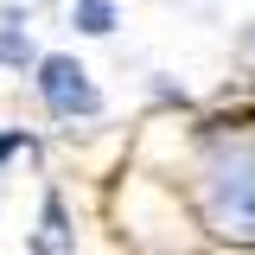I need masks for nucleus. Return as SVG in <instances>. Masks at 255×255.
I'll return each mask as SVG.
<instances>
[{
	"instance_id": "3",
	"label": "nucleus",
	"mask_w": 255,
	"mask_h": 255,
	"mask_svg": "<svg viewBox=\"0 0 255 255\" xmlns=\"http://www.w3.org/2000/svg\"><path fill=\"white\" fill-rule=\"evenodd\" d=\"M77 26L83 32H115V6L109 0H77Z\"/></svg>"
},
{
	"instance_id": "5",
	"label": "nucleus",
	"mask_w": 255,
	"mask_h": 255,
	"mask_svg": "<svg viewBox=\"0 0 255 255\" xmlns=\"http://www.w3.org/2000/svg\"><path fill=\"white\" fill-rule=\"evenodd\" d=\"M38 249H45V255L64 249V204H58V198L45 204V236H38Z\"/></svg>"
},
{
	"instance_id": "2",
	"label": "nucleus",
	"mask_w": 255,
	"mask_h": 255,
	"mask_svg": "<svg viewBox=\"0 0 255 255\" xmlns=\"http://www.w3.org/2000/svg\"><path fill=\"white\" fill-rule=\"evenodd\" d=\"M38 90H45V102H51L58 115H96V109H102L90 70L77 58H38Z\"/></svg>"
},
{
	"instance_id": "4",
	"label": "nucleus",
	"mask_w": 255,
	"mask_h": 255,
	"mask_svg": "<svg viewBox=\"0 0 255 255\" xmlns=\"http://www.w3.org/2000/svg\"><path fill=\"white\" fill-rule=\"evenodd\" d=\"M32 58V38L19 26H0V64H26Z\"/></svg>"
},
{
	"instance_id": "1",
	"label": "nucleus",
	"mask_w": 255,
	"mask_h": 255,
	"mask_svg": "<svg viewBox=\"0 0 255 255\" xmlns=\"http://www.w3.org/2000/svg\"><path fill=\"white\" fill-rule=\"evenodd\" d=\"M211 204L236 236H255V159L249 153H230L211 172Z\"/></svg>"
}]
</instances>
